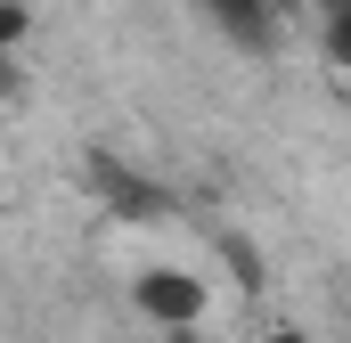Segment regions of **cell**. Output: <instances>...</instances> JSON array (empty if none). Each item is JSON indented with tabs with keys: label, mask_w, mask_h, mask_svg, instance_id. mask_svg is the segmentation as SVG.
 Returning <instances> with one entry per match:
<instances>
[{
	"label": "cell",
	"mask_w": 351,
	"mask_h": 343,
	"mask_svg": "<svg viewBox=\"0 0 351 343\" xmlns=\"http://www.w3.org/2000/svg\"><path fill=\"white\" fill-rule=\"evenodd\" d=\"M327 58H335V66H351V8H335V16H327Z\"/></svg>",
	"instance_id": "cell-5"
},
{
	"label": "cell",
	"mask_w": 351,
	"mask_h": 343,
	"mask_svg": "<svg viewBox=\"0 0 351 343\" xmlns=\"http://www.w3.org/2000/svg\"><path fill=\"white\" fill-rule=\"evenodd\" d=\"M90 188H98V204H106L114 221H164V213H172V196H164L147 172H131L123 156H90Z\"/></svg>",
	"instance_id": "cell-2"
},
{
	"label": "cell",
	"mask_w": 351,
	"mask_h": 343,
	"mask_svg": "<svg viewBox=\"0 0 351 343\" xmlns=\"http://www.w3.org/2000/svg\"><path fill=\"white\" fill-rule=\"evenodd\" d=\"M25 41H33V0H0V49L16 58Z\"/></svg>",
	"instance_id": "cell-4"
},
{
	"label": "cell",
	"mask_w": 351,
	"mask_h": 343,
	"mask_svg": "<svg viewBox=\"0 0 351 343\" xmlns=\"http://www.w3.org/2000/svg\"><path fill=\"white\" fill-rule=\"evenodd\" d=\"M131 311L147 327H164V335H196L204 311H213V286L188 261H147V270H131Z\"/></svg>",
	"instance_id": "cell-1"
},
{
	"label": "cell",
	"mask_w": 351,
	"mask_h": 343,
	"mask_svg": "<svg viewBox=\"0 0 351 343\" xmlns=\"http://www.w3.org/2000/svg\"><path fill=\"white\" fill-rule=\"evenodd\" d=\"M335 8H351V0H319V16H335Z\"/></svg>",
	"instance_id": "cell-7"
},
{
	"label": "cell",
	"mask_w": 351,
	"mask_h": 343,
	"mask_svg": "<svg viewBox=\"0 0 351 343\" xmlns=\"http://www.w3.org/2000/svg\"><path fill=\"white\" fill-rule=\"evenodd\" d=\"M213 16V33L237 49V58H278L286 25H278V0H196Z\"/></svg>",
	"instance_id": "cell-3"
},
{
	"label": "cell",
	"mask_w": 351,
	"mask_h": 343,
	"mask_svg": "<svg viewBox=\"0 0 351 343\" xmlns=\"http://www.w3.org/2000/svg\"><path fill=\"white\" fill-rule=\"evenodd\" d=\"M269 343H311V335H302V327H278V335H269Z\"/></svg>",
	"instance_id": "cell-6"
}]
</instances>
